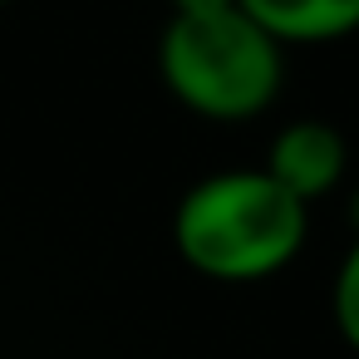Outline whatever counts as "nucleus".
<instances>
[{
  "label": "nucleus",
  "mask_w": 359,
  "mask_h": 359,
  "mask_svg": "<svg viewBox=\"0 0 359 359\" xmlns=\"http://www.w3.org/2000/svg\"><path fill=\"white\" fill-rule=\"evenodd\" d=\"M310 236V207L266 168H226L192 182L172 212L177 256L207 280H266L285 271Z\"/></svg>",
  "instance_id": "nucleus-1"
},
{
  "label": "nucleus",
  "mask_w": 359,
  "mask_h": 359,
  "mask_svg": "<svg viewBox=\"0 0 359 359\" xmlns=\"http://www.w3.org/2000/svg\"><path fill=\"white\" fill-rule=\"evenodd\" d=\"M158 74L168 94L197 118L241 123L276 104L285 79V45L241 6L168 15L158 40Z\"/></svg>",
  "instance_id": "nucleus-2"
},
{
  "label": "nucleus",
  "mask_w": 359,
  "mask_h": 359,
  "mask_svg": "<svg viewBox=\"0 0 359 359\" xmlns=\"http://www.w3.org/2000/svg\"><path fill=\"white\" fill-rule=\"evenodd\" d=\"M285 192H295L305 207H315L320 197H330L344 172H349V138L330 123V118H295L285 123L261 163Z\"/></svg>",
  "instance_id": "nucleus-3"
},
{
  "label": "nucleus",
  "mask_w": 359,
  "mask_h": 359,
  "mask_svg": "<svg viewBox=\"0 0 359 359\" xmlns=\"http://www.w3.org/2000/svg\"><path fill=\"white\" fill-rule=\"evenodd\" d=\"M241 11L280 45H325L359 30V0H241Z\"/></svg>",
  "instance_id": "nucleus-4"
},
{
  "label": "nucleus",
  "mask_w": 359,
  "mask_h": 359,
  "mask_svg": "<svg viewBox=\"0 0 359 359\" xmlns=\"http://www.w3.org/2000/svg\"><path fill=\"white\" fill-rule=\"evenodd\" d=\"M330 315H334L339 339L359 354V231H354V241H349V251H344V261H339V271H334Z\"/></svg>",
  "instance_id": "nucleus-5"
},
{
  "label": "nucleus",
  "mask_w": 359,
  "mask_h": 359,
  "mask_svg": "<svg viewBox=\"0 0 359 359\" xmlns=\"http://www.w3.org/2000/svg\"><path fill=\"white\" fill-rule=\"evenodd\" d=\"M241 0H172V15H202V11H231Z\"/></svg>",
  "instance_id": "nucleus-6"
},
{
  "label": "nucleus",
  "mask_w": 359,
  "mask_h": 359,
  "mask_svg": "<svg viewBox=\"0 0 359 359\" xmlns=\"http://www.w3.org/2000/svg\"><path fill=\"white\" fill-rule=\"evenodd\" d=\"M0 6H11V0H0Z\"/></svg>",
  "instance_id": "nucleus-7"
}]
</instances>
